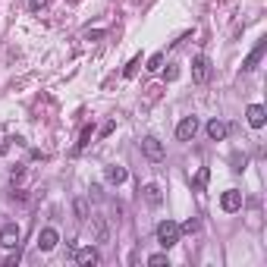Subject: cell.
I'll return each instance as SVG.
<instances>
[{
  "label": "cell",
  "instance_id": "cell-1",
  "mask_svg": "<svg viewBox=\"0 0 267 267\" xmlns=\"http://www.w3.org/2000/svg\"><path fill=\"white\" fill-rule=\"evenodd\" d=\"M180 223H173V220H160L157 223V242L164 245V248H173L176 242H180Z\"/></svg>",
  "mask_w": 267,
  "mask_h": 267
},
{
  "label": "cell",
  "instance_id": "cell-2",
  "mask_svg": "<svg viewBox=\"0 0 267 267\" xmlns=\"http://www.w3.org/2000/svg\"><path fill=\"white\" fill-rule=\"evenodd\" d=\"M19 226H16V223H4V226H0V248H16V245H19Z\"/></svg>",
  "mask_w": 267,
  "mask_h": 267
},
{
  "label": "cell",
  "instance_id": "cell-3",
  "mask_svg": "<svg viewBox=\"0 0 267 267\" xmlns=\"http://www.w3.org/2000/svg\"><path fill=\"white\" fill-rule=\"evenodd\" d=\"M220 207H223L226 214L239 211V207H242V192H239V189H226V192L220 195Z\"/></svg>",
  "mask_w": 267,
  "mask_h": 267
},
{
  "label": "cell",
  "instance_id": "cell-4",
  "mask_svg": "<svg viewBox=\"0 0 267 267\" xmlns=\"http://www.w3.org/2000/svg\"><path fill=\"white\" fill-rule=\"evenodd\" d=\"M57 242H60V233H57L53 226H44L41 233H38V248H41V252H53Z\"/></svg>",
  "mask_w": 267,
  "mask_h": 267
},
{
  "label": "cell",
  "instance_id": "cell-5",
  "mask_svg": "<svg viewBox=\"0 0 267 267\" xmlns=\"http://www.w3.org/2000/svg\"><path fill=\"white\" fill-rule=\"evenodd\" d=\"M192 79L198 82V85H204V82L211 79V63H207V57H195V60H192Z\"/></svg>",
  "mask_w": 267,
  "mask_h": 267
},
{
  "label": "cell",
  "instance_id": "cell-6",
  "mask_svg": "<svg viewBox=\"0 0 267 267\" xmlns=\"http://www.w3.org/2000/svg\"><path fill=\"white\" fill-rule=\"evenodd\" d=\"M195 132H198V120H195V116H186L180 126H176V138H180V141H192Z\"/></svg>",
  "mask_w": 267,
  "mask_h": 267
},
{
  "label": "cell",
  "instance_id": "cell-7",
  "mask_svg": "<svg viewBox=\"0 0 267 267\" xmlns=\"http://www.w3.org/2000/svg\"><path fill=\"white\" fill-rule=\"evenodd\" d=\"M141 151H145V157H151V160H160V157H164V145H160L154 135L141 138Z\"/></svg>",
  "mask_w": 267,
  "mask_h": 267
},
{
  "label": "cell",
  "instance_id": "cell-8",
  "mask_svg": "<svg viewBox=\"0 0 267 267\" xmlns=\"http://www.w3.org/2000/svg\"><path fill=\"white\" fill-rule=\"evenodd\" d=\"M245 116H248V126H255V129H261L264 123H267V113H264V107H261V104H248Z\"/></svg>",
  "mask_w": 267,
  "mask_h": 267
},
{
  "label": "cell",
  "instance_id": "cell-9",
  "mask_svg": "<svg viewBox=\"0 0 267 267\" xmlns=\"http://www.w3.org/2000/svg\"><path fill=\"white\" fill-rule=\"evenodd\" d=\"M264 50H267V38H261V41H258V47H255L252 53H248V60H245V66H242L245 73H248V69H255V66H258V60L264 57Z\"/></svg>",
  "mask_w": 267,
  "mask_h": 267
},
{
  "label": "cell",
  "instance_id": "cell-10",
  "mask_svg": "<svg viewBox=\"0 0 267 267\" xmlns=\"http://www.w3.org/2000/svg\"><path fill=\"white\" fill-rule=\"evenodd\" d=\"M76 261H79L82 267H92V264H98L101 258H98V252H95V248L88 245V248H79V252H76Z\"/></svg>",
  "mask_w": 267,
  "mask_h": 267
},
{
  "label": "cell",
  "instance_id": "cell-11",
  "mask_svg": "<svg viewBox=\"0 0 267 267\" xmlns=\"http://www.w3.org/2000/svg\"><path fill=\"white\" fill-rule=\"evenodd\" d=\"M126 176H129V170H126V167H120V164H113V167H107V183H113V186H120V183H126Z\"/></svg>",
  "mask_w": 267,
  "mask_h": 267
},
{
  "label": "cell",
  "instance_id": "cell-12",
  "mask_svg": "<svg viewBox=\"0 0 267 267\" xmlns=\"http://www.w3.org/2000/svg\"><path fill=\"white\" fill-rule=\"evenodd\" d=\"M223 135H226V123H223V120H211V123H207V138L220 141Z\"/></svg>",
  "mask_w": 267,
  "mask_h": 267
},
{
  "label": "cell",
  "instance_id": "cell-13",
  "mask_svg": "<svg viewBox=\"0 0 267 267\" xmlns=\"http://www.w3.org/2000/svg\"><path fill=\"white\" fill-rule=\"evenodd\" d=\"M73 211H76V217H79V220H88V201H85V198H76Z\"/></svg>",
  "mask_w": 267,
  "mask_h": 267
},
{
  "label": "cell",
  "instance_id": "cell-14",
  "mask_svg": "<svg viewBox=\"0 0 267 267\" xmlns=\"http://www.w3.org/2000/svg\"><path fill=\"white\" fill-rule=\"evenodd\" d=\"M145 198H148V204H160V189L157 186H145Z\"/></svg>",
  "mask_w": 267,
  "mask_h": 267
},
{
  "label": "cell",
  "instance_id": "cell-15",
  "mask_svg": "<svg viewBox=\"0 0 267 267\" xmlns=\"http://www.w3.org/2000/svg\"><path fill=\"white\" fill-rule=\"evenodd\" d=\"M160 66H164V53H154V57L148 60V73H157Z\"/></svg>",
  "mask_w": 267,
  "mask_h": 267
},
{
  "label": "cell",
  "instance_id": "cell-16",
  "mask_svg": "<svg viewBox=\"0 0 267 267\" xmlns=\"http://www.w3.org/2000/svg\"><path fill=\"white\" fill-rule=\"evenodd\" d=\"M180 229H186V233H195V229H198V220H195V217H189V220H186Z\"/></svg>",
  "mask_w": 267,
  "mask_h": 267
},
{
  "label": "cell",
  "instance_id": "cell-17",
  "mask_svg": "<svg viewBox=\"0 0 267 267\" xmlns=\"http://www.w3.org/2000/svg\"><path fill=\"white\" fill-rule=\"evenodd\" d=\"M148 264H151V267H160V264H167V255H151V258H148Z\"/></svg>",
  "mask_w": 267,
  "mask_h": 267
},
{
  "label": "cell",
  "instance_id": "cell-18",
  "mask_svg": "<svg viewBox=\"0 0 267 267\" xmlns=\"http://www.w3.org/2000/svg\"><path fill=\"white\" fill-rule=\"evenodd\" d=\"M88 138H92V126H85V129H82V141H79V148H85V145H88Z\"/></svg>",
  "mask_w": 267,
  "mask_h": 267
},
{
  "label": "cell",
  "instance_id": "cell-19",
  "mask_svg": "<svg viewBox=\"0 0 267 267\" xmlns=\"http://www.w3.org/2000/svg\"><path fill=\"white\" fill-rule=\"evenodd\" d=\"M164 76H167V82H173L176 76H180V69H176V66H170V69H167V73H164Z\"/></svg>",
  "mask_w": 267,
  "mask_h": 267
},
{
  "label": "cell",
  "instance_id": "cell-20",
  "mask_svg": "<svg viewBox=\"0 0 267 267\" xmlns=\"http://www.w3.org/2000/svg\"><path fill=\"white\" fill-rule=\"evenodd\" d=\"M44 7V0H32V10H41Z\"/></svg>",
  "mask_w": 267,
  "mask_h": 267
}]
</instances>
